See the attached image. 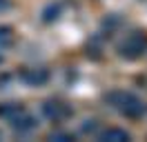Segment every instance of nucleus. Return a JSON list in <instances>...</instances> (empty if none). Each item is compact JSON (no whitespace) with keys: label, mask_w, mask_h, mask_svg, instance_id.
I'll use <instances>...</instances> for the list:
<instances>
[{"label":"nucleus","mask_w":147,"mask_h":142,"mask_svg":"<svg viewBox=\"0 0 147 142\" xmlns=\"http://www.w3.org/2000/svg\"><path fill=\"white\" fill-rule=\"evenodd\" d=\"M147 49V38L140 33H134L127 38V42L120 47V53L123 56H127V58H136V56H140V53Z\"/></svg>","instance_id":"nucleus-1"},{"label":"nucleus","mask_w":147,"mask_h":142,"mask_svg":"<svg viewBox=\"0 0 147 142\" xmlns=\"http://www.w3.org/2000/svg\"><path fill=\"white\" fill-rule=\"evenodd\" d=\"M45 113L51 115L54 120H60V118H65V115L71 113V109L65 107V104H60V102H47L45 104Z\"/></svg>","instance_id":"nucleus-2"},{"label":"nucleus","mask_w":147,"mask_h":142,"mask_svg":"<svg viewBox=\"0 0 147 142\" xmlns=\"http://www.w3.org/2000/svg\"><path fill=\"white\" fill-rule=\"evenodd\" d=\"M20 113H22L20 104H2L0 107V115L7 118V120H13V115H20Z\"/></svg>","instance_id":"nucleus-3"},{"label":"nucleus","mask_w":147,"mask_h":142,"mask_svg":"<svg viewBox=\"0 0 147 142\" xmlns=\"http://www.w3.org/2000/svg\"><path fill=\"white\" fill-rule=\"evenodd\" d=\"M102 140H129V133L123 131V129H109L100 135Z\"/></svg>","instance_id":"nucleus-4"},{"label":"nucleus","mask_w":147,"mask_h":142,"mask_svg":"<svg viewBox=\"0 0 147 142\" xmlns=\"http://www.w3.org/2000/svg\"><path fill=\"white\" fill-rule=\"evenodd\" d=\"M9 31H11L9 27H0V36H5V33H9Z\"/></svg>","instance_id":"nucleus-5"},{"label":"nucleus","mask_w":147,"mask_h":142,"mask_svg":"<svg viewBox=\"0 0 147 142\" xmlns=\"http://www.w3.org/2000/svg\"><path fill=\"white\" fill-rule=\"evenodd\" d=\"M2 7H9V0H0V9Z\"/></svg>","instance_id":"nucleus-6"}]
</instances>
